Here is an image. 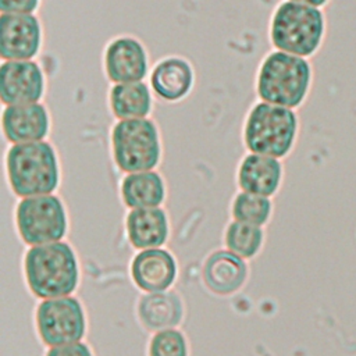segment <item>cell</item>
<instances>
[{
	"mask_svg": "<svg viewBox=\"0 0 356 356\" xmlns=\"http://www.w3.org/2000/svg\"><path fill=\"white\" fill-rule=\"evenodd\" d=\"M313 70L307 58L273 50L256 72V93L261 102L286 108L300 107L312 88Z\"/></svg>",
	"mask_w": 356,
	"mask_h": 356,
	"instance_id": "obj_1",
	"label": "cell"
},
{
	"mask_svg": "<svg viewBox=\"0 0 356 356\" xmlns=\"http://www.w3.org/2000/svg\"><path fill=\"white\" fill-rule=\"evenodd\" d=\"M324 35L325 17L321 8L284 0L271 14L268 38L274 50L309 58L321 47Z\"/></svg>",
	"mask_w": 356,
	"mask_h": 356,
	"instance_id": "obj_2",
	"label": "cell"
},
{
	"mask_svg": "<svg viewBox=\"0 0 356 356\" xmlns=\"http://www.w3.org/2000/svg\"><path fill=\"white\" fill-rule=\"evenodd\" d=\"M6 174L19 197L50 195L60 182L56 149L47 140L11 145L6 153Z\"/></svg>",
	"mask_w": 356,
	"mask_h": 356,
	"instance_id": "obj_3",
	"label": "cell"
},
{
	"mask_svg": "<svg viewBox=\"0 0 356 356\" xmlns=\"http://www.w3.org/2000/svg\"><path fill=\"white\" fill-rule=\"evenodd\" d=\"M299 117L295 110L257 102L243 122V143L250 153L275 159L286 157L298 139Z\"/></svg>",
	"mask_w": 356,
	"mask_h": 356,
	"instance_id": "obj_4",
	"label": "cell"
},
{
	"mask_svg": "<svg viewBox=\"0 0 356 356\" xmlns=\"http://www.w3.org/2000/svg\"><path fill=\"white\" fill-rule=\"evenodd\" d=\"M25 275L32 293L50 299L68 296L78 284V261L65 242L32 246L25 257Z\"/></svg>",
	"mask_w": 356,
	"mask_h": 356,
	"instance_id": "obj_5",
	"label": "cell"
},
{
	"mask_svg": "<svg viewBox=\"0 0 356 356\" xmlns=\"http://www.w3.org/2000/svg\"><path fill=\"white\" fill-rule=\"evenodd\" d=\"M111 150L117 167L127 172L153 170L161 157L160 132L153 120H117L111 128Z\"/></svg>",
	"mask_w": 356,
	"mask_h": 356,
	"instance_id": "obj_6",
	"label": "cell"
},
{
	"mask_svg": "<svg viewBox=\"0 0 356 356\" xmlns=\"http://www.w3.org/2000/svg\"><path fill=\"white\" fill-rule=\"evenodd\" d=\"M15 220L21 238L32 246L58 242L67 231L64 204L53 193L22 197Z\"/></svg>",
	"mask_w": 356,
	"mask_h": 356,
	"instance_id": "obj_7",
	"label": "cell"
},
{
	"mask_svg": "<svg viewBox=\"0 0 356 356\" xmlns=\"http://www.w3.org/2000/svg\"><path fill=\"white\" fill-rule=\"evenodd\" d=\"M36 324L42 341L53 346L78 342L85 332V314L72 296L43 300L36 312Z\"/></svg>",
	"mask_w": 356,
	"mask_h": 356,
	"instance_id": "obj_8",
	"label": "cell"
},
{
	"mask_svg": "<svg viewBox=\"0 0 356 356\" xmlns=\"http://www.w3.org/2000/svg\"><path fill=\"white\" fill-rule=\"evenodd\" d=\"M103 70L113 85L143 81L149 72V54L145 44L129 35L113 38L103 51Z\"/></svg>",
	"mask_w": 356,
	"mask_h": 356,
	"instance_id": "obj_9",
	"label": "cell"
},
{
	"mask_svg": "<svg viewBox=\"0 0 356 356\" xmlns=\"http://www.w3.org/2000/svg\"><path fill=\"white\" fill-rule=\"evenodd\" d=\"M46 92V75L35 60L3 61L0 99L4 106L39 103Z\"/></svg>",
	"mask_w": 356,
	"mask_h": 356,
	"instance_id": "obj_10",
	"label": "cell"
},
{
	"mask_svg": "<svg viewBox=\"0 0 356 356\" xmlns=\"http://www.w3.org/2000/svg\"><path fill=\"white\" fill-rule=\"evenodd\" d=\"M43 43V28L35 14L0 15V57L3 61L33 60Z\"/></svg>",
	"mask_w": 356,
	"mask_h": 356,
	"instance_id": "obj_11",
	"label": "cell"
},
{
	"mask_svg": "<svg viewBox=\"0 0 356 356\" xmlns=\"http://www.w3.org/2000/svg\"><path fill=\"white\" fill-rule=\"evenodd\" d=\"M50 125L49 110L42 102L4 106L1 113L3 135L11 145L44 140Z\"/></svg>",
	"mask_w": 356,
	"mask_h": 356,
	"instance_id": "obj_12",
	"label": "cell"
},
{
	"mask_svg": "<svg viewBox=\"0 0 356 356\" xmlns=\"http://www.w3.org/2000/svg\"><path fill=\"white\" fill-rule=\"evenodd\" d=\"M150 89L163 102L184 100L195 83L192 64L181 56H167L156 63L150 72Z\"/></svg>",
	"mask_w": 356,
	"mask_h": 356,
	"instance_id": "obj_13",
	"label": "cell"
},
{
	"mask_svg": "<svg viewBox=\"0 0 356 356\" xmlns=\"http://www.w3.org/2000/svg\"><path fill=\"white\" fill-rule=\"evenodd\" d=\"M284 170L280 159L249 153L239 163L236 179L243 192L273 196L282 181Z\"/></svg>",
	"mask_w": 356,
	"mask_h": 356,
	"instance_id": "obj_14",
	"label": "cell"
},
{
	"mask_svg": "<svg viewBox=\"0 0 356 356\" xmlns=\"http://www.w3.org/2000/svg\"><path fill=\"white\" fill-rule=\"evenodd\" d=\"M131 274L135 284L147 292H163L177 275V264L167 250L145 249L132 260Z\"/></svg>",
	"mask_w": 356,
	"mask_h": 356,
	"instance_id": "obj_15",
	"label": "cell"
},
{
	"mask_svg": "<svg viewBox=\"0 0 356 356\" xmlns=\"http://www.w3.org/2000/svg\"><path fill=\"white\" fill-rule=\"evenodd\" d=\"M127 232L138 249L159 248L167 239V216L160 207L132 209L127 217Z\"/></svg>",
	"mask_w": 356,
	"mask_h": 356,
	"instance_id": "obj_16",
	"label": "cell"
},
{
	"mask_svg": "<svg viewBox=\"0 0 356 356\" xmlns=\"http://www.w3.org/2000/svg\"><path fill=\"white\" fill-rule=\"evenodd\" d=\"M206 285L216 293L227 295L241 288L246 278V264L234 252L220 250L213 253L203 270Z\"/></svg>",
	"mask_w": 356,
	"mask_h": 356,
	"instance_id": "obj_17",
	"label": "cell"
},
{
	"mask_svg": "<svg viewBox=\"0 0 356 356\" xmlns=\"http://www.w3.org/2000/svg\"><path fill=\"white\" fill-rule=\"evenodd\" d=\"M108 107L117 120L147 118L153 108L152 89L143 81L114 83L108 90Z\"/></svg>",
	"mask_w": 356,
	"mask_h": 356,
	"instance_id": "obj_18",
	"label": "cell"
},
{
	"mask_svg": "<svg viewBox=\"0 0 356 356\" xmlns=\"http://www.w3.org/2000/svg\"><path fill=\"white\" fill-rule=\"evenodd\" d=\"M121 196L131 209L159 207L165 197V184L153 170L131 172L121 182Z\"/></svg>",
	"mask_w": 356,
	"mask_h": 356,
	"instance_id": "obj_19",
	"label": "cell"
},
{
	"mask_svg": "<svg viewBox=\"0 0 356 356\" xmlns=\"http://www.w3.org/2000/svg\"><path fill=\"white\" fill-rule=\"evenodd\" d=\"M138 313L146 328L161 331L172 328L181 321L182 305L172 292H150L140 299Z\"/></svg>",
	"mask_w": 356,
	"mask_h": 356,
	"instance_id": "obj_20",
	"label": "cell"
},
{
	"mask_svg": "<svg viewBox=\"0 0 356 356\" xmlns=\"http://www.w3.org/2000/svg\"><path fill=\"white\" fill-rule=\"evenodd\" d=\"M263 242V231L259 225L234 221L225 232V243L231 252L242 259L253 257Z\"/></svg>",
	"mask_w": 356,
	"mask_h": 356,
	"instance_id": "obj_21",
	"label": "cell"
},
{
	"mask_svg": "<svg viewBox=\"0 0 356 356\" xmlns=\"http://www.w3.org/2000/svg\"><path fill=\"white\" fill-rule=\"evenodd\" d=\"M273 204L270 197L254 195L249 192H241L235 196L232 203V217L235 221L263 225L271 216Z\"/></svg>",
	"mask_w": 356,
	"mask_h": 356,
	"instance_id": "obj_22",
	"label": "cell"
},
{
	"mask_svg": "<svg viewBox=\"0 0 356 356\" xmlns=\"http://www.w3.org/2000/svg\"><path fill=\"white\" fill-rule=\"evenodd\" d=\"M188 348L184 335L172 328L161 330L150 341L149 356H186Z\"/></svg>",
	"mask_w": 356,
	"mask_h": 356,
	"instance_id": "obj_23",
	"label": "cell"
},
{
	"mask_svg": "<svg viewBox=\"0 0 356 356\" xmlns=\"http://www.w3.org/2000/svg\"><path fill=\"white\" fill-rule=\"evenodd\" d=\"M40 0H0L1 14H35Z\"/></svg>",
	"mask_w": 356,
	"mask_h": 356,
	"instance_id": "obj_24",
	"label": "cell"
},
{
	"mask_svg": "<svg viewBox=\"0 0 356 356\" xmlns=\"http://www.w3.org/2000/svg\"><path fill=\"white\" fill-rule=\"evenodd\" d=\"M47 356H92V352L85 343L78 341L67 345L53 346L47 352Z\"/></svg>",
	"mask_w": 356,
	"mask_h": 356,
	"instance_id": "obj_25",
	"label": "cell"
},
{
	"mask_svg": "<svg viewBox=\"0 0 356 356\" xmlns=\"http://www.w3.org/2000/svg\"><path fill=\"white\" fill-rule=\"evenodd\" d=\"M291 1H296V3H303V4H307V6H313V7H317V8H321L324 7L330 0H291Z\"/></svg>",
	"mask_w": 356,
	"mask_h": 356,
	"instance_id": "obj_26",
	"label": "cell"
}]
</instances>
